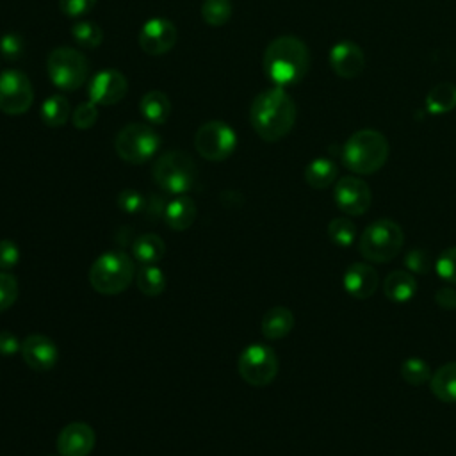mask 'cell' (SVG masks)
I'll return each instance as SVG.
<instances>
[{"instance_id":"603a6c76","label":"cell","mask_w":456,"mask_h":456,"mask_svg":"<svg viewBox=\"0 0 456 456\" xmlns=\"http://www.w3.org/2000/svg\"><path fill=\"white\" fill-rule=\"evenodd\" d=\"M166 253V242L157 233H142L132 244L134 260L141 265H155Z\"/></svg>"},{"instance_id":"ffe728a7","label":"cell","mask_w":456,"mask_h":456,"mask_svg":"<svg viewBox=\"0 0 456 456\" xmlns=\"http://www.w3.org/2000/svg\"><path fill=\"white\" fill-rule=\"evenodd\" d=\"M383 292L392 303H406L417 292V280L410 271H392L383 281Z\"/></svg>"},{"instance_id":"83f0119b","label":"cell","mask_w":456,"mask_h":456,"mask_svg":"<svg viewBox=\"0 0 456 456\" xmlns=\"http://www.w3.org/2000/svg\"><path fill=\"white\" fill-rule=\"evenodd\" d=\"M135 283L144 296H160L166 289V273L159 265H141Z\"/></svg>"},{"instance_id":"f1b7e54d","label":"cell","mask_w":456,"mask_h":456,"mask_svg":"<svg viewBox=\"0 0 456 456\" xmlns=\"http://www.w3.org/2000/svg\"><path fill=\"white\" fill-rule=\"evenodd\" d=\"M232 11L230 0H203L201 20L210 27H221L232 18Z\"/></svg>"},{"instance_id":"836d02e7","label":"cell","mask_w":456,"mask_h":456,"mask_svg":"<svg viewBox=\"0 0 456 456\" xmlns=\"http://www.w3.org/2000/svg\"><path fill=\"white\" fill-rule=\"evenodd\" d=\"M435 269L444 281L456 285V246L447 248L440 253L435 262Z\"/></svg>"},{"instance_id":"4fadbf2b","label":"cell","mask_w":456,"mask_h":456,"mask_svg":"<svg viewBox=\"0 0 456 456\" xmlns=\"http://www.w3.org/2000/svg\"><path fill=\"white\" fill-rule=\"evenodd\" d=\"M176 39H178V30L175 23L160 16L148 20L141 27L139 37H137L141 50L153 57L167 53L176 45Z\"/></svg>"},{"instance_id":"9a60e30c","label":"cell","mask_w":456,"mask_h":456,"mask_svg":"<svg viewBox=\"0 0 456 456\" xmlns=\"http://www.w3.org/2000/svg\"><path fill=\"white\" fill-rule=\"evenodd\" d=\"M21 356L34 370H50L59 360V349L52 338L43 333H30L21 342Z\"/></svg>"},{"instance_id":"ac0fdd59","label":"cell","mask_w":456,"mask_h":456,"mask_svg":"<svg viewBox=\"0 0 456 456\" xmlns=\"http://www.w3.org/2000/svg\"><path fill=\"white\" fill-rule=\"evenodd\" d=\"M342 285L351 297L367 299L376 292L379 285V276L370 264L354 262L346 269L342 276Z\"/></svg>"},{"instance_id":"cb8c5ba5","label":"cell","mask_w":456,"mask_h":456,"mask_svg":"<svg viewBox=\"0 0 456 456\" xmlns=\"http://www.w3.org/2000/svg\"><path fill=\"white\" fill-rule=\"evenodd\" d=\"M338 176L337 164L328 157H317L308 162L305 167V182L312 189H326L330 187Z\"/></svg>"},{"instance_id":"6da1fadb","label":"cell","mask_w":456,"mask_h":456,"mask_svg":"<svg viewBox=\"0 0 456 456\" xmlns=\"http://www.w3.org/2000/svg\"><path fill=\"white\" fill-rule=\"evenodd\" d=\"M296 103L285 87H267L258 93L249 107V123L256 135L267 142L285 137L296 123Z\"/></svg>"},{"instance_id":"74e56055","label":"cell","mask_w":456,"mask_h":456,"mask_svg":"<svg viewBox=\"0 0 456 456\" xmlns=\"http://www.w3.org/2000/svg\"><path fill=\"white\" fill-rule=\"evenodd\" d=\"M118 207L126 214H135L144 208V196L135 189H123L118 194Z\"/></svg>"},{"instance_id":"484cf974","label":"cell","mask_w":456,"mask_h":456,"mask_svg":"<svg viewBox=\"0 0 456 456\" xmlns=\"http://www.w3.org/2000/svg\"><path fill=\"white\" fill-rule=\"evenodd\" d=\"M456 107V86L451 82H440L433 86L426 94V109L433 116L447 114Z\"/></svg>"},{"instance_id":"f546056e","label":"cell","mask_w":456,"mask_h":456,"mask_svg":"<svg viewBox=\"0 0 456 456\" xmlns=\"http://www.w3.org/2000/svg\"><path fill=\"white\" fill-rule=\"evenodd\" d=\"M71 36L75 43H78V46L82 48H96L103 41V30L100 28V25L87 20L77 21L71 27Z\"/></svg>"},{"instance_id":"4316f807","label":"cell","mask_w":456,"mask_h":456,"mask_svg":"<svg viewBox=\"0 0 456 456\" xmlns=\"http://www.w3.org/2000/svg\"><path fill=\"white\" fill-rule=\"evenodd\" d=\"M39 116H41V121L46 126L57 128V126H62L68 121V118L71 116V109H69V103L64 96L52 94L41 103Z\"/></svg>"},{"instance_id":"5bb4252c","label":"cell","mask_w":456,"mask_h":456,"mask_svg":"<svg viewBox=\"0 0 456 456\" xmlns=\"http://www.w3.org/2000/svg\"><path fill=\"white\" fill-rule=\"evenodd\" d=\"M128 91L126 77L118 69H100L89 80V100L96 105H116L119 103Z\"/></svg>"},{"instance_id":"e0dca14e","label":"cell","mask_w":456,"mask_h":456,"mask_svg":"<svg viewBox=\"0 0 456 456\" xmlns=\"http://www.w3.org/2000/svg\"><path fill=\"white\" fill-rule=\"evenodd\" d=\"M94 429L86 422H71L64 426L57 436V451L61 456H89L94 449Z\"/></svg>"},{"instance_id":"3957f363","label":"cell","mask_w":456,"mask_h":456,"mask_svg":"<svg viewBox=\"0 0 456 456\" xmlns=\"http://www.w3.org/2000/svg\"><path fill=\"white\" fill-rule=\"evenodd\" d=\"M342 164L354 175H372L388 159V141L374 128L356 130L342 146Z\"/></svg>"},{"instance_id":"ab89813d","label":"cell","mask_w":456,"mask_h":456,"mask_svg":"<svg viewBox=\"0 0 456 456\" xmlns=\"http://www.w3.org/2000/svg\"><path fill=\"white\" fill-rule=\"evenodd\" d=\"M20 262V248L11 239L0 240V271L12 269Z\"/></svg>"},{"instance_id":"2e32d148","label":"cell","mask_w":456,"mask_h":456,"mask_svg":"<svg viewBox=\"0 0 456 456\" xmlns=\"http://www.w3.org/2000/svg\"><path fill=\"white\" fill-rule=\"evenodd\" d=\"M328 61L333 73L340 78H356L365 68L363 50L349 39L335 43L330 50Z\"/></svg>"},{"instance_id":"52a82bcc","label":"cell","mask_w":456,"mask_h":456,"mask_svg":"<svg viewBox=\"0 0 456 456\" xmlns=\"http://www.w3.org/2000/svg\"><path fill=\"white\" fill-rule=\"evenodd\" d=\"M46 71L57 89L77 91L89 77V62L77 48L57 46L48 53Z\"/></svg>"},{"instance_id":"30bf717a","label":"cell","mask_w":456,"mask_h":456,"mask_svg":"<svg viewBox=\"0 0 456 456\" xmlns=\"http://www.w3.org/2000/svg\"><path fill=\"white\" fill-rule=\"evenodd\" d=\"M196 151L212 162L228 159L237 148V134L224 121H207L194 134Z\"/></svg>"},{"instance_id":"277c9868","label":"cell","mask_w":456,"mask_h":456,"mask_svg":"<svg viewBox=\"0 0 456 456\" xmlns=\"http://www.w3.org/2000/svg\"><path fill=\"white\" fill-rule=\"evenodd\" d=\"M134 274V260L125 251H107L91 264L89 283L96 292L114 296L128 289Z\"/></svg>"},{"instance_id":"8992f818","label":"cell","mask_w":456,"mask_h":456,"mask_svg":"<svg viewBox=\"0 0 456 456\" xmlns=\"http://www.w3.org/2000/svg\"><path fill=\"white\" fill-rule=\"evenodd\" d=\"M403 228L392 219L372 221L358 239V249L369 262H390L403 248Z\"/></svg>"},{"instance_id":"60d3db41","label":"cell","mask_w":456,"mask_h":456,"mask_svg":"<svg viewBox=\"0 0 456 456\" xmlns=\"http://www.w3.org/2000/svg\"><path fill=\"white\" fill-rule=\"evenodd\" d=\"M21 351V342L12 331H0V354L12 356Z\"/></svg>"},{"instance_id":"9c48e42d","label":"cell","mask_w":456,"mask_h":456,"mask_svg":"<svg viewBox=\"0 0 456 456\" xmlns=\"http://www.w3.org/2000/svg\"><path fill=\"white\" fill-rule=\"evenodd\" d=\"M237 369L246 383L265 387L278 374V356L265 344H249L239 354Z\"/></svg>"},{"instance_id":"d6a6232c","label":"cell","mask_w":456,"mask_h":456,"mask_svg":"<svg viewBox=\"0 0 456 456\" xmlns=\"http://www.w3.org/2000/svg\"><path fill=\"white\" fill-rule=\"evenodd\" d=\"M98 119V105L91 100L82 102L71 112V123L78 130H89Z\"/></svg>"},{"instance_id":"7c38bea8","label":"cell","mask_w":456,"mask_h":456,"mask_svg":"<svg viewBox=\"0 0 456 456\" xmlns=\"http://www.w3.org/2000/svg\"><path fill=\"white\" fill-rule=\"evenodd\" d=\"M333 200L346 216H362L369 210L372 201L370 187L358 176L347 175L337 180Z\"/></svg>"},{"instance_id":"7a4b0ae2","label":"cell","mask_w":456,"mask_h":456,"mask_svg":"<svg viewBox=\"0 0 456 456\" xmlns=\"http://www.w3.org/2000/svg\"><path fill=\"white\" fill-rule=\"evenodd\" d=\"M262 68L273 86H296L305 78L310 68L308 46L296 36H280L265 46Z\"/></svg>"},{"instance_id":"8fae6325","label":"cell","mask_w":456,"mask_h":456,"mask_svg":"<svg viewBox=\"0 0 456 456\" xmlns=\"http://www.w3.org/2000/svg\"><path fill=\"white\" fill-rule=\"evenodd\" d=\"M34 102V87L30 78L20 69H5L0 73V110L7 116L25 114Z\"/></svg>"},{"instance_id":"d4e9b609","label":"cell","mask_w":456,"mask_h":456,"mask_svg":"<svg viewBox=\"0 0 456 456\" xmlns=\"http://www.w3.org/2000/svg\"><path fill=\"white\" fill-rule=\"evenodd\" d=\"M431 392L444 403H456V362H449L435 370L429 379Z\"/></svg>"},{"instance_id":"7402d4cb","label":"cell","mask_w":456,"mask_h":456,"mask_svg":"<svg viewBox=\"0 0 456 456\" xmlns=\"http://www.w3.org/2000/svg\"><path fill=\"white\" fill-rule=\"evenodd\" d=\"M294 328V314L287 306H273L262 317V335L269 340L283 338Z\"/></svg>"},{"instance_id":"d590c367","label":"cell","mask_w":456,"mask_h":456,"mask_svg":"<svg viewBox=\"0 0 456 456\" xmlns=\"http://www.w3.org/2000/svg\"><path fill=\"white\" fill-rule=\"evenodd\" d=\"M0 53L7 61H18L23 53V37L16 32H7L0 37Z\"/></svg>"},{"instance_id":"4dcf8cb0","label":"cell","mask_w":456,"mask_h":456,"mask_svg":"<svg viewBox=\"0 0 456 456\" xmlns=\"http://www.w3.org/2000/svg\"><path fill=\"white\" fill-rule=\"evenodd\" d=\"M399 374H401V378H403L408 385H413V387L424 385L426 381L431 379V369H429L428 362L422 360V358H417V356L406 358V360L401 363Z\"/></svg>"},{"instance_id":"44dd1931","label":"cell","mask_w":456,"mask_h":456,"mask_svg":"<svg viewBox=\"0 0 456 456\" xmlns=\"http://www.w3.org/2000/svg\"><path fill=\"white\" fill-rule=\"evenodd\" d=\"M139 112L150 125H164L171 114V102L166 93L153 89L141 96Z\"/></svg>"},{"instance_id":"7bdbcfd3","label":"cell","mask_w":456,"mask_h":456,"mask_svg":"<svg viewBox=\"0 0 456 456\" xmlns=\"http://www.w3.org/2000/svg\"><path fill=\"white\" fill-rule=\"evenodd\" d=\"M48 456H53V454H48ZM59 456H61V454H59Z\"/></svg>"},{"instance_id":"8d00e7d4","label":"cell","mask_w":456,"mask_h":456,"mask_svg":"<svg viewBox=\"0 0 456 456\" xmlns=\"http://www.w3.org/2000/svg\"><path fill=\"white\" fill-rule=\"evenodd\" d=\"M404 264H406V269L413 274H426L431 267V258L429 255L420 249V248H415V249H410L404 256Z\"/></svg>"},{"instance_id":"ba28073f","label":"cell","mask_w":456,"mask_h":456,"mask_svg":"<svg viewBox=\"0 0 456 456\" xmlns=\"http://www.w3.org/2000/svg\"><path fill=\"white\" fill-rule=\"evenodd\" d=\"M160 148V135L144 123H128L114 139L118 157L128 164L148 162Z\"/></svg>"},{"instance_id":"5b68a950","label":"cell","mask_w":456,"mask_h":456,"mask_svg":"<svg viewBox=\"0 0 456 456\" xmlns=\"http://www.w3.org/2000/svg\"><path fill=\"white\" fill-rule=\"evenodd\" d=\"M151 175L164 192L182 196L189 192L196 182V164L189 153L171 150L155 160Z\"/></svg>"},{"instance_id":"f35d334b","label":"cell","mask_w":456,"mask_h":456,"mask_svg":"<svg viewBox=\"0 0 456 456\" xmlns=\"http://www.w3.org/2000/svg\"><path fill=\"white\" fill-rule=\"evenodd\" d=\"M96 5V0H59V9L68 18H82L93 7Z\"/></svg>"},{"instance_id":"b9f144b4","label":"cell","mask_w":456,"mask_h":456,"mask_svg":"<svg viewBox=\"0 0 456 456\" xmlns=\"http://www.w3.org/2000/svg\"><path fill=\"white\" fill-rule=\"evenodd\" d=\"M435 301L442 310H456V290L451 287H442L435 292Z\"/></svg>"},{"instance_id":"1f68e13d","label":"cell","mask_w":456,"mask_h":456,"mask_svg":"<svg viewBox=\"0 0 456 456\" xmlns=\"http://www.w3.org/2000/svg\"><path fill=\"white\" fill-rule=\"evenodd\" d=\"M328 237L333 244L349 248L356 239V224L349 217H335L328 224Z\"/></svg>"},{"instance_id":"d6986e66","label":"cell","mask_w":456,"mask_h":456,"mask_svg":"<svg viewBox=\"0 0 456 456\" xmlns=\"http://www.w3.org/2000/svg\"><path fill=\"white\" fill-rule=\"evenodd\" d=\"M164 219L171 230H176V232L187 230L189 226H192L196 219L194 201L185 194L173 198L164 208Z\"/></svg>"},{"instance_id":"e575fe53","label":"cell","mask_w":456,"mask_h":456,"mask_svg":"<svg viewBox=\"0 0 456 456\" xmlns=\"http://www.w3.org/2000/svg\"><path fill=\"white\" fill-rule=\"evenodd\" d=\"M16 299H18L16 278L7 271H0V312L9 310Z\"/></svg>"}]
</instances>
